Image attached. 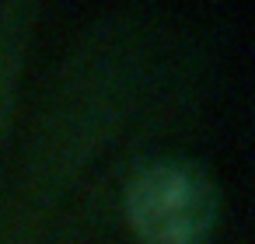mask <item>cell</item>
<instances>
[{
	"mask_svg": "<svg viewBox=\"0 0 255 244\" xmlns=\"http://www.w3.org/2000/svg\"><path fill=\"white\" fill-rule=\"evenodd\" d=\"M35 4H4L0 7V136H4L18 94H21V74L28 60V42L35 28Z\"/></svg>",
	"mask_w": 255,
	"mask_h": 244,
	"instance_id": "obj_2",
	"label": "cell"
},
{
	"mask_svg": "<svg viewBox=\"0 0 255 244\" xmlns=\"http://www.w3.org/2000/svg\"><path fill=\"white\" fill-rule=\"evenodd\" d=\"M123 213L140 244H210L220 192L199 161L154 157L129 174Z\"/></svg>",
	"mask_w": 255,
	"mask_h": 244,
	"instance_id": "obj_1",
	"label": "cell"
}]
</instances>
